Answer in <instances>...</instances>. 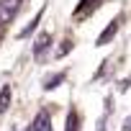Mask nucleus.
Here are the masks:
<instances>
[{
    "instance_id": "obj_1",
    "label": "nucleus",
    "mask_w": 131,
    "mask_h": 131,
    "mask_svg": "<svg viewBox=\"0 0 131 131\" xmlns=\"http://www.w3.org/2000/svg\"><path fill=\"white\" fill-rule=\"evenodd\" d=\"M18 3H21V0H3V3H0V23H8L16 16Z\"/></svg>"
},
{
    "instance_id": "obj_2",
    "label": "nucleus",
    "mask_w": 131,
    "mask_h": 131,
    "mask_svg": "<svg viewBox=\"0 0 131 131\" xmlns=\"http://www.w3.org/2000/svg\"><path fill=\"white\" fill-rule=\"evenodd\" d=\"M118 26H121V18L111 21V23L105 26V31H103V34L98 36V44H100V46H103V44H108V41H111V39H113V36L118 34Z\"/></svg>"
},
{
    "instance_id": "obj_3",
    "label": "nucleus",
    "mask_w": 131,
    "mask_h": 131,
    "mask_svg": "<svg viewBox=\"0 0 131 131\" xmlns=\"http://www.w3.org/2000/svg\"><path fill=\"white\" fill-rule=\"evenodd\" d=\"M31 131H51V116H49L46 111H41V113L36 116V121H34Z\"/></svg>"
},
{
    "instance_id": "obj_4",
    "label": "nucleus",
    "mask_w": 131,
    "mask_h": 131,
    "mask_svg": "<svg viewBox=\"0 0 131 131\" xmlns=\"http://www.w3.org/2000/svg\"><path fill=\"white\" fill-rule=\"evenodd\" d=\"M62 80H64V72H59V75H54V77H46V80H44V90H54Z\"/></svg>"
},
{
    "instance_id": "obj_5",
    "label": "nucleus",
    "mask_w": 131,
    "mask_h": 131,
    "mask_svg": "<svg viewBox=\"0 0 131 131\" xmlns=\"http://www.w3.org/2000/svg\"><path fill=\"white\" fill-rule=\"evenodd\" d=\"M10 105V88H3V93H0V113H5Z\"/></svg>"
},
{
    "instance_id": "obj_6",
    "label": "nucleus",
    "mask_w": 131,
    "mask_h": 131,
    "mask_svg": "<svg viewBox=\"0 0 131 131\" xmlns=\"http://www.w3.org/2000/svg\"><path fill=\"white\" fill-rule=\"evenodd\" d=\"M46 46H49V34H41L39 41H36V46H34V54H41Z\"/></svg>"
},
{
    "instance_id": "obj_7",
    "label": "nucleus",
    "mask_w": 131,
    "mask_h": 131,
    "mask_svg": "<svg viewBox=\"0 0 131 131\" xmlns=\"http://www.w3.org/2000/svg\"><path fill=\"white\" fill-rule=\"evenodd\" d=\"M95 5H98V0H82V3L77 5V10H75V13H85L88 8H95Z\"/></svg>"
},
{
    "instance_id": "obj_8",
    "label": "nucleus",
    "mask_w": 131,
    "mask_h": 131,
    "mask_svg": "<svg viewBox=\"0 0 131 131\" xmlns=\"http://www.w3.org/2000/svg\"><path fill=\"white\" fill-rule=\"evenodd\" d=\"M67 131H80V128H77V113H70V118H67Z\"/></svg>"
},
{
    "instance_id": "obj_9",
    "label": "nucleus",
    "mask_w": 131,
    "mask_h": 131,
    "mask_svg": "<svg viewBox=\"0 0 131 131\" xmlns=\"http://www.w3.org/2000/svg\"><path fill=\"white\" fill-rule=\"evenodd\" d=\"M39 18H41V10H39V13H36V18H34V23H31V26H28V28H23V31H21V36H28V34H31V31H34V28H36V23H39Z\"/></svg>"
},
{
    "instance_id": "obj_10",
    "label": "nucleus",
    "mask_w": 131,
    "mask_h": 131,
    "mask_svg": "<svg viewBox=\"0 0 131 131\" xmlns=\"http://www.w3.org/2000/svg\"><path fill=\"white\" fill-rule=\"evenodd\" d=\"M70 46H72V41H70V39H67V41H62V49H59L57 54H59V57H64V54L70 51Z\"/></svg>"
},
{
    "instance_id": "obj_11",
    "label": "nucleus",
    "mask_w": 131,
    "mask_h": 131,
    "mask_svg": "<svg viewBox=\"0 0 131 131\" xmlns=\"http://www.w3.org/2000/svg\"><path fill=\"white\" fill-rule=\"evenodd\" d=\"M121 131H131V116L123 121V128H121Z\"/></svg>"
}]
</instances>
